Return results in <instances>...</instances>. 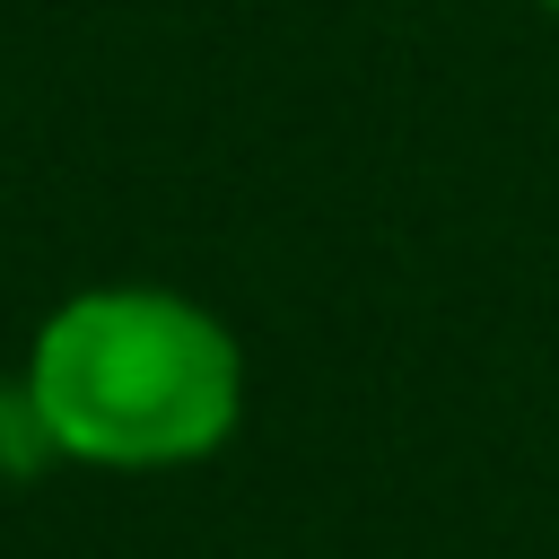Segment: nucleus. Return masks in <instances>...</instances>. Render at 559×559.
<instances>
[{
    "mask_svg": "<svg viewBox=\"0 0 559 559\" xmlns=\"http://www.w3.org/2000/svg\"><path fill=\"white\" fill-rule=\"evenodd\" d=\"M52 463L79 472H183L210 463L253 402L245 341L218 306L157 280L70 288L17 367Z\"/></svg>",
    "mask_w": 559,
    "mask_h": 559,
    "instance_id": "1",
    "label": "nucleus"
},
{
    "mask_svg": "<svg viewBox=\"0 0 559 559\" xmlns=\"http://www.w3.org/2000/svg\"><path fill=\"white\" fill-rule=\"evenodd\" d=\"M533 9H542V17H559V0H533Z\"/></svg>",
    "mask_w": 559,
    "mask_h": 559,
    "instance_id": "2",
    "label": "nucleus"
}]
</instances>
